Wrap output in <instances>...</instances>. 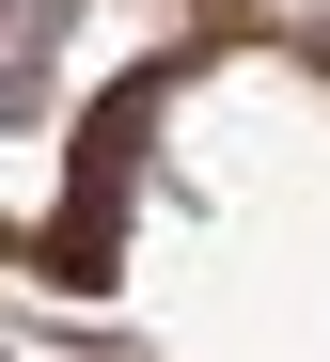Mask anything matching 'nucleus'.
I'll return each mask as SVG.
<instances>
[{
	"label": "nucleus",
	"mask_w": 330,
	"mask_h": 362,
	"mask_svg": "<svg viewBox=\"0 0 330 362\" xmlns=\"http://www.w3.org/2000/svg\"><path fill=\"white\" fill-rule=\"evenodd\" d=\"M47 79V0H0V110H32Z\"/></svg>",
	"instance_id": "obj_1"
}]
</instances>
